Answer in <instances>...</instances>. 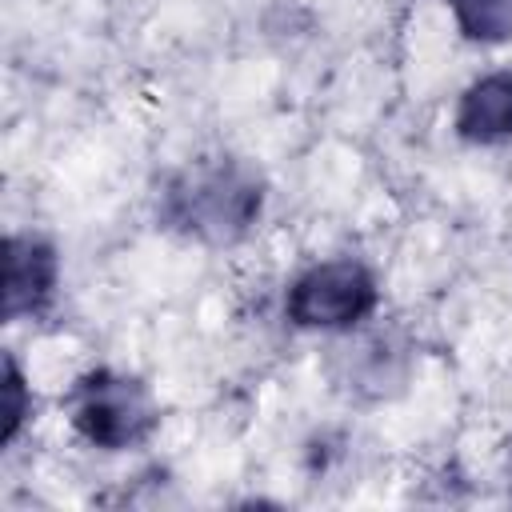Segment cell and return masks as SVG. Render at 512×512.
I'll return each instance as SVG.
<instances>
[{
	"instance_id": "1",
	"label": "cell",
	"mask_w": 512,
	"mask_h": 512,
	"mask_svg": "<svg viewBox=\"0 0 512 512\" xmlns=\"http://www.w3.org/2000/svg\"><path fill=\"white\" fill-rule=\"evenodd\" d=\"M376 300H380L376 276L360 260L336 256L304 268L292 280L284 296V312L296 328L308 332H352L376 312Z\"/></svg>"
},
{
	"instance_id": "2",
	"label": "cell",
	"mask_w": 512,
	"mask_h": 512,
	"mask_svg": "<svg viewBox=\"0 0 512 512\" xmlns=\"http://www.w3.org/2000/svg\"><path fill=\"white\" fill-rule=\"evenodd\" d=\"M68 412H72L68 416L72 428L104 452H124V448L140 444L160 420L152 392L140 380H132L124 372H108V368L84 376L72 388Z\"/></svg>"
},
{
	"instance_id": "3",
	"label": "cell",
	"mask_w": 512,
	"mask_h": 512,
	"mask_svg": "<svg viewBox=\"0 0 512 512\" xmlns=\"http://www.w3.org/2000/svg\"><path fill=\"white\" fill-rule=\"evenodd\" d=\"M172 212L200 240L224 244L244 236L248 224L260 216V184L240 164H212L192 172L172 192Z\"/></svg>"
},
{
	"instance_id": "4",
	"label": "cell",
	"mask_w": 512,
	"mask_h": 512,
	"mask_svg": "<svg viewBox=\"0 0 512 512\" xmlns=\"http://www.w3.org/2000/svg\"><path fill=\"white\" fill-rule=\"evenodd\" d=\"M56 252L40 236H8L4 244V320L40 312L56 288Z\"/></svg>"
},
{
	"instance_id": "5",
	"label": "cell",
	"mask_w": 512,
	"mask_h": 512,
	"mask_svg": "<svg viewBox=\"0 0 512 512\" xmlns=\"http://www.w3.org/2000/svg\"><path fill=\"white\" fill-rule=\"evenodd\" d=\"M456 132L472 144H500L512 136V72H488L460 92Z\"/></svg>"
},
{
	"instance_id": "6",
	"label": "cell",
	"mask_w": 512,
	"mask_h": 512,
	"mask_svg": "<svg viewBox=\"0 0 512 512\" xmlns=\"http://www.w3.org/2000/svg\"><path fill=\"white\" fill-rule=\"evenodd\" d=\"M452 20L472 44H504L512 40V0H448Z\"/></svg>"
},
{
	"instance_id": "7",
	"label": "cell",
	"mask_w": 512,
	"mask_h": 512,
	"mask_svg": "<svg viewBox=\"0 0 512 512\" xmlns=\"http://www.w3.org/2000/svg\"><path fill=\"white\" fill-rule=\"evenodd\" d=\"M0 392H4V444H12L16 432H20V424H24V416H28V388H24V376H20V368H16L12 356L4 360V384H0Z\"/></svg>"
},
{
	"instance_id": "8",
	"label": "cell",
	"mask_w": 512,
	"mask_h": 512,
	"mask_svg": "<svg viewBox=\"0 0 512 512\" xmlns=\"http://www.w3.org/2000/svg\"><path fill=\"white\" fill-rule=\"evenodd\" d=\"M504 468H508V476H512V440H508V460H504Z\"/></svg>"
}]
</instances>
